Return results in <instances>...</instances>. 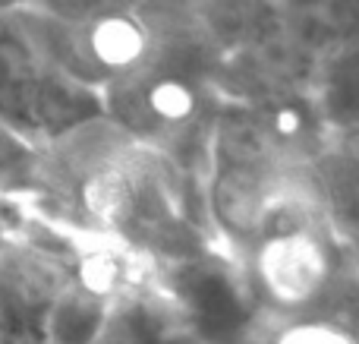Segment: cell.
I'll list each match as a JSON object with an SVG mask.
<instances>
[{
	"label": "cell",
	"mask_w": 359,
	"mask_h": 344,
	"mask_svg": "<svg viewBox=\"0 0 359 344\" xmlns=\"http://www.w3.org/2000/svg\"><path fill=\"white\" fill-rule=\"evenodd\" d=\"M265 278L280 297L303 300L325 278V256L309 237H284L268 246Z\"/></svg>",
	"instance_id": "obj_1"
},
{
	"label": "cell",
	"mask_w": 359,
	"mask_h": 344,
	"mask_svg": "<svg viewBox=\"0 0 359 344\" xmlns=\"http://www.w3.org/2000/svg\"><path fill=\"white\" fill-rule=\"evenodd\" d=\"M88 48L104 67H130L142 57L145 51V35L133 19L114 16L101 19L88 35Z\"/></svg>",
	"instance_id": "obj_2"
},
{
	"label": "cell",
	"mask_w": 359,
	"mask_h": 344,
	"mask_svg": "<svg viewBox=\"0 0 359 344\" xmlns=\"http://www.w3.org/2000/svg\"><path fill=\"white\" fill-rule=\"evenodd\" d=\"M149 105H151V111H155L158 117H164V120H183V117H189L192 107H196V95H192V88L186 86V82H180V79H161L158 86H151Z\"/></svg>",
	"instance_id": "obj_3"
},
{
	"label": "cell",
	"mask_w": 359,
	"mask_h": 344,
	"mask_svg": "<svg viewBox=\"0 0 359 344\" xmlns=\"http://www.w3.org/2000/svg\"><path fill=\"white\" fill-rule=\"evenodd\" d=\"M271 124H274V133H280V136H297L303 130V114L297 107H280V111H274Z\"/></svg>",
	"instance_id": "obj_4"
}]
</instances>
